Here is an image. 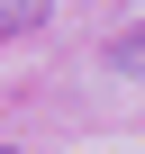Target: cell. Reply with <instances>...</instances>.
<instances>
[{
    "label": "cell",
    "instance_id": "2",
    "mask_svg": "<svg viewBox=\"0 0 145 154\" xmlns=\"http://www.w3.org/2000/svg\"><path fill=\"white\" fill-rule=\"evenodd\" d=\"M0 154H9V145H0Z\"/></svg>",
    "mask_w": 145,
    "mask_h": 154
},
{
    "label": "cell",
    "instance_id": "1",
    "mask_svg": "<svg viewBox=\"0 0 145 154\" xmlns=\"http://www.w3.org/2000/svg\"><path fill=\"white\" fill-rule=\"evenodd\" d=\"M45 18V0H0V36H18V27H36Z\"/></svg>",
    "mask_w": 145,
    "mask_h": 154
}]
</instances>
